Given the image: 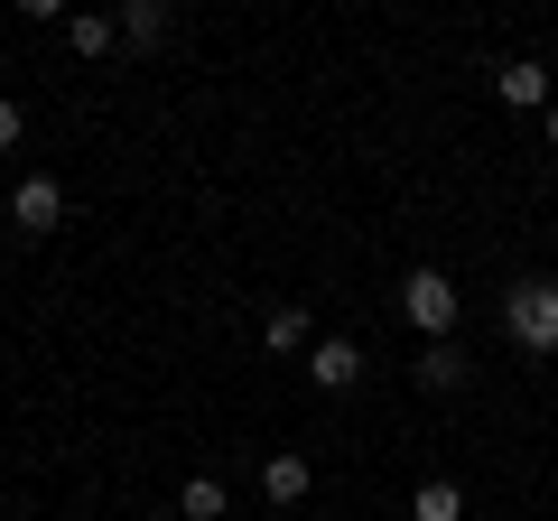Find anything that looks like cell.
<instances>
[{
  "mask_svg": "<svg viewBox=\"0 0 558 521\" xmlns=\"http://www.w3.org/2000/svg\"><path fill=\"white\" fill-rule=\"evenodd\" d=\"M502 336L521 354H558V280H512L502 289Z\"/></svg>",
  "mask_w": 558,
  "mask_h": 521,
  "instance_id": "obj_1",
  "label": "cell"
},
{
  "mask_svg": "<svg viewBox=\"0 0 558 521\" xmlns=\"http://www.w3.org/2000/svg\"><path fill=\"white\" fill-rule=\"evenodd\" d=\"M400 317L418 326V336L438 344V336H457V317H465V299H457V280H447L438 260H418L410 280H400Z\"/></svg>",
  "mask_w": 558,
  "mask_h": 521,
  "instance_id": "obj_2",
  "label": "cell"
},
{
  "mask_svg": "<svg viewBox=\"0 0 558 521\" xmlns=\"http://www.w3.org/2000/svg\"><path fill=\"white\" fill-rule=\"evenodd\" d=\"M10 223H20L28 242L57 233V223H65V186L57 178H20V186H10Z\"/></svg>",
  "mask_w": 558,
  "mask_h": 521,
  "instance_id": "obj_3",
  "label": "cell"
},
{
  "mask_svg": "<svg viewBox=\"0 0 558 521\" xmlns=\"http://www.w3.org/2000/svg\"><path fill=\"white\" fill-rule=\"evenodd\" d=\"M307 381H317V391H354L363 381V344L354 336H317L307 344Z\"/></svg>",
  "mask_w": 558,
  "mask_h": 521,
  "instance_id": "obj_4",
  "label": "cell"
},
{
  "mask_svg": "<svg viewBox=\"0 0 558 521\" xmlns=\"http://www.w3.org/2000/svg\"><path fill=\"white\" fill-rule=\"evenodd\" d=\"M112 20H121V47H131V57H159L168 47V0H121Z\"/></svg>",
  "mask_w": 558,
  "mask_h": 521,
  "instance_id": "obj_5",
  "label": "cell"
},
{
  "mask_svg": "<svg viewBox=\"0 0 558 521\" xmlns=\"http://www.w3.org/2000/svg\"><path fill=\"white\" fill-rule=\"evenodd\" d=\"M494 94L512 102V112H539V102H549V65H539V57H512V65H494Z\"/></svg>",
  "mask_w": 558,
  "mask_h": 521,
  "instance_id": "obj_6",
  "label": "cell"
},
{
  "mask_svg": "<svg viewBox=\"0 0 558 521\" xmlns=\"http://www.w3.org/2000/svg\"><path fill=\"white\" fill-rule=\"evenodd\" d=\"M465 373H475V363H465L447 336L428 344V354H418V391H438V401H447V391H465Z\"/></svg>",
  "mask_w": 558,
  "mask_h": 521,
  "instance_id": "obj_7",
  "label": "cell"
},
{
  "mask_svg": "<svg viewBox=\"0 0 558 521\" xmlns=\"http://www.w3.org/2000/svg\"><path fill=\"white\" fill-rule=\"evenodd\" d=\"M307 484H317V465H307V457H270V465H260V494H270L279 512H289V502H307Z\"/></svg>",
  "mask_w": 558,
  "mask_h": 521,
  "instance_id": "obj_8",
  "label": "cell"
},
{
  "mask_svg": "<svg viewBox=\"0 0 558 521\" xmlns=\"http://www.w3.org/2000/svg\"><path fill=\"white\" fill-rule=\"evenodd\" d=\"M410 521H465V484H457V475H428V484L410 494Z\"/></svg>",
  "mask_w": 558,
  "mask_h": 521,
  "instance_id": "obj_9",
  "label": "cell"
},
{
  "mask_svg": "<svg viewBox=\"0 0 558 521\" xmlns=\"http://www.w3.org/2000/svg\"><path fill=\"white\" fill-rule=\"evenodd\" d=\"M65 38H75V57H112V47H121V20H112V10H75Z\"/></svg>",
  "mask_w": 558,
  "mask_h": 521,
  "instance_id": "obj_10",
  "label": "cell"
},
{
  "mask_svg": "<svg viewBox=\"0 0 558 521\" xmlns=\"http://www.w3.org/2000/svg\"><path fill=\"white\" fill-rule=\"evenodd\" d=\"M260 344H270V354H299V344H307V307H299V299H279L270 317H260Z\"/></svg>",
  "mask_w": 558,
  "mask_h": 521,
  "instance_id": "obj_11",
  "label": "cell"
},
{
  "mask_svg": "<svg viewBox=\"0 0 558 521\" xmlns=\"http://www.w3.org/2000/svg\"><path fill=\"white\" fill-rule=\"evenodd\" d=\"M178 512H186V521H223V512H233V494H223L215 475H186V494H178Z\"/></svg>",
  "mask_w": 558,
  "mask_h": 521,
  "instance_id": "obj_12",
  "label": "cell"
},
{
  "mask_svg": "<svg viewBox=\"0 0 558 521\" xmlns=\"http://www.w3.org/2000/svg\"><path fill=\"white\" fill-rule=\"evenodd\" d=\"M10 141H20V102L0 94V149H10Z\"/></svg>",
  "mask_w": 558,
  "mask_h": 521,
  "instance_id": "obj_13",
  "label": "cell"
},
{
  "mask_svg": "<svg viewBox=\"0 0 558 521\" xmlns=\"http://www.w3.org/2000/svg\"><path fill=\"white\" fill-rule=\"evenodd\" d=\"M20 10L28 20H65V0H20Z\"/></svg>",
  "mask_w": 558,
  "mask_h": 521,
  "instance_id": "obj_14",
  "label": "cell"
},
{
  "mask_svg": "<svg viewBox=\"0 0 558 521\" xmlns=\"http://www.w3.org/2000/svg\"><path fill=\"white\" fill-rule=\"evenodd\" d=\"M549 149H558V102H549Z\"/></svg>",
  "mask_w": 558,
  "mask_h": 521,
  "instance_id": "obj_15",
  "label": "cell"
}]
</instances>
